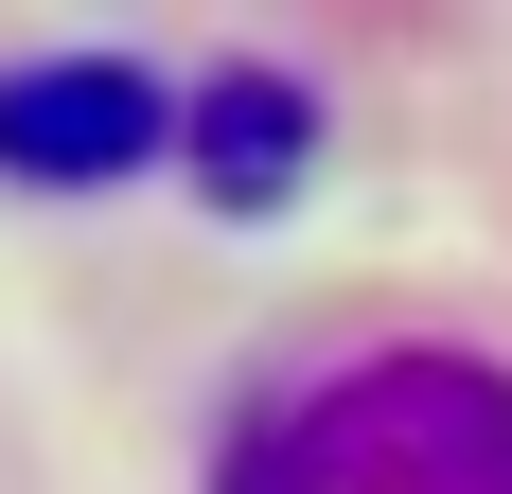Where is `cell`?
<instances>
[{"label": "cell", "mask_w": 512, "mask_h": 494, "mask_svg": "<svg viewBox=\"0 0 512 494\" xmlns=\"http://www.w3.org/2000/svg\"><path fill=\"white\" fill-rule=\"evenodd\" d=\"M248 494H512V371L495 353H371L265 424Z\"/></svg>", "instance_id": "cell-1"}, {"label": "cell", "mask_w": 512, "mask_h": 494, "mask_svg": "<svg viewBox=\"0 0 512 494\" xmlns=\"http://www.w3.org/2000/svg\"><path fill=\"white\" fill-rule=\"evenodd\" d=\"M195 106L124 71V53H36V71H0V177H36V195H106V177H142Z\"/></svg>", "instance_id": "cell-2"}, {"label": "cell", "mask_w": 512, "mask_h": 494, "mask_svg": "<svg viewBox=\"0 0 512 494\" xmlns=\"http://www.w3.org/2000/svg\"><path fill=\"white\" fill-rule=\"evenodd\" d=\"M177 142H195V177H212L230 212H265L283 177H301V142H318V106L283 89V71H230V89H195V124H177Z\"/></svg>", "instance_id": "cell-3"}]
</instances>
